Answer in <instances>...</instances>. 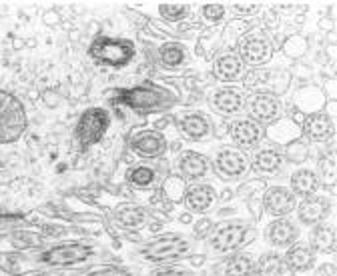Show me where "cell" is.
Masks as SVG:
<instances>
[{"mask_svg": "<svg viewBox=\"0 0 337 276\" xmlns=\"http://www.w3.org/2000/svg\"><path fill=\"white\" fill-rule=\"evenodd\" d=\"M191 240L183 232H163L151 240H147L138 248L140 260L163 266V264H177L179 260L191 254Z\"/></svg>", "mask_w": 337, "mask_h": 276, "instance_id": "obj_1", "label": "cell"}, {"mask_svg": "<svg viewBox=\"0 0 337 276\" xmlns=\"http://www.w3.org/2000/svg\"><path fill=\"white\" fill-rule=\"evenodd\" d=\"M117 102L135 110L140 114H151V112H161V110H169L177 104V98L173 92H169L163 86L157 84H138L133 88H125L117 94Z\"/></svg>", "mask_w": 337, "mask_h": 276, "instance_id": "obj_2", "label": "cell"}, {"mask_svg": "<svg viewBox=\"0 0 337 276\" xmlns=\"http://www.w3.org/2000/svg\"><path fill=\"white\" fill-rule=\"evenodd\" d=\"M255 238V228L247 220H227L221 226H215L209 236V246L217 256H231L241 252Z\"/></svg>", "mask_w": 337, "mask_h": 276, "instance_id": "obj_3", "label": "cell"}, {"mask_svg": "<svg viewBox=\"0 0 337 276\" xmlns=\"http://www.w3.org/2000/svg\"><path fill=\"white\" fill-rule=\"evenodd\" d=\"M28 128V114L22 100L0 88V144H14Z\"/></svg>", "mask_w": 337, "mask_h": 276, "instance_id": "obj_4", "label": "cell"}, {"mask_svg": "<svg viewBox=\"0 0 337 276\" xmlns=\"http://www.w3.org/2000/svg\"><path fill=\"white\" fill-rule=\"evenodd\" d=\"M135 42L117 36H99L88 46V56L101 66L123 68L135 58Z\"/></svg>", "mask_w": 337, "mask_h": 276, "instance_id": "obj_5", "label": "cell"}, {"mask_svg": "<svg viewBox=\"0 0 337 276\" xmlns=\"http://www.w3.org/2000/svg\"><path fill=\"white\" fill-rule=\"evenodd\" d=\"M111 126V114L107 108L101 106H92L78 116L74 124V140L82 150H88L90 146L99 144L103 136L107 134Z\"/></svg>", "mask_w": 337, "mask_h": 276, "instance_id": "obj_6", "label": "cell"}, {"mask_svg": "<svg viewBox=\"0 0 337 276\" xmlns=\"http://www.w3.org/2000/svg\"><path fill=\"white\" fill-rule=\"evenodd\" d=\"M237 56L243 66L259 68L273 58V42L265 30H249L237 42Z\"/></svg>", "mask_w": 337, "mask_h": 276, "instance_id": "obj_7", "label": "cell"}, {"mask_svg": "<svg viewBox=\"0 0 337 276\" xmlns=\"http://www.w3.org/2000/svg\"><path fill=\"white\" fill-rule=\"evenodd\" d=\"M92 254H94L92 246L84 242H61V244L46 248L38 256V260L53 268H67V266H78L86 262Z\"/></svg>", "mask_w": 337, "mask_h": 276, "instance_id": "obj_8", "label": "cell"}, {"mask_svg": "<svg viewBox=\"0 0 337 276\" xmlns=\"http://www.w3.org/2000/svg\"><path fill=\"white\" fill-rule=\"evenodd\" d=\"M245 112H247V118L257 122L259 126H269L281 120L283 102L277 94L261 90V92H255L251 98H247Z\"/></svg>", "mask_w": 337, "mask_h": 276, "instance_id": "obj_9", "label": "cell"}, {"mask_svg": "<svg viewBox=\"0 0 337 276\" xmlns=\"http://www.w3.org/2000/svg\"><path fill=\"white\" fill-rule=\"evenodd\" d=\"M129 146H131L133 154L142 158V160L163 158L169 150V142H167L165 134L161 130H155V128L135 130L129 138Z\"/></svg>", "mask_w": 337, "mask_h": 276, "instance_id": "obj_10", "label": "cell"}, {"mask_svg": "<svg viewBox=\"0 0 337 276\" xmlns=\"http://www.w3.org/2000/svg\"><path fill=\"white\" fill-rule=\"evenodd\" d=\"M215 174L223 180H239L249 172V158L233 146H223L213 160Z\"/></svg>", "mask_w": 337, "mask_h": 276, "instance_id": "obj_11", "label": "cell"}, {"mask_svg": "<svg viewBox=\"0 0 337 276\" xmlns=\"http://www.w3.org/2000/svg\"><path fill=\"white\" fill-rule=\"evenodd\" d=\"M265 242L273 248V250H287L289 246H293L299 242L301 236V228L295 220H291L289 216L285 218H273L265 228Z\"/></svg>", "mask_w": 337, "mask_h": 276, "instance_id": "obj_12", "label": "cell"}, {"mask_svg": "<svg viewBox=\"0 0 337 276\" xmlns=\"http://www.w3.org/2000/svg\"><path fill=\"white\" fill-rule=\"evenodd\" d=\"M177 170L187 184H199L209 176L211 162L197 150H183L177 158Z\"/></svg>", "mask_w": 337, "mask_h": 276, "instance_id": "obj_13", "label": "cell"}, {"mask_svg": "<svg viewBox=\"0 0 337 276\" xmlns=\"http://www.w3.org/2000/svg\"><path fill=\"white\" fill-rule=\"evenodd\" d=\"M263 136H265V128L249 118H237L229 126V138L233 142V148L241 152L259 148V144L263 142Z\"/></svg>", "mask_w": 337, "mask_h": 276, "instance_id": "obj_14", "label": "cell"}, {"mask_svg": "<svg viewBox=\"0 0 337 276\" xmlns=\"http://www.w3.org/2000/svg\"><path fill=\"white\" fill-rule=\"evenodd\" d=\"M213 108L221 116H239L241 112H245V104H247V94L241 86L235 84H225L213 92L211 98Z\"/></svg>", "mask_w": 337, "mask_h": 276, "instance_id": "obj_15", "label": "cell"}, {"mask_svg": "<svg viewBox=\"0 0 337 276\" xmlns=\"http://www.w3.org/2000/svg\"><path fill=\"white\" fill-rule=\"evenodd\" d=\"M295 212H297L299 224L313 228V226L325 222L327 216L331 214V200H329L327 196L313 194V196H307V198L297 200Z\"/></svg>", "mask_w": 337, "mask_h": 276, "instance_id": "obj_16", "label": "cell"}, {"mask_svg": "<svg viewBox=\"0 0 337 276\" xmlns=\"http://www.w3.org/2000/svg\"><path fill=\"white\" fill-rule=\"evenodd\" d=\"M263 208L273 218H285V216L295 212L297 196L287 186H281V184L269 186L265 190V196H263Z\"/></svg>", "mask_w": 337, "mask_h": 276, "instance_id": "obj_17", "label": "cell"}, {"mask_svg": "<svg viewBox=\"0 0 337 276\" xmlns=\"http://www.w3.org/2000/svg\"><path fill=\"white\" fill-rule=\"evenodd\" d=\"M215 202H217V190L205 182L187 186V192L183 198V204L193 214H207L215 206Z\"/></svg>", "mask_w": 337, "mask_h": 276, "instance_id": "obj_18", "label": "cell"}, {"mask_svg": "<svg viewBox=\"0 0 337 276\" xmlns=\"http://www.w3.org/2000/svg\"><path fill=\"white\" fill-rule=\"evenodd\" d=\"M303 134L311 142H325L335 136V118L329 112H311L303 122Z\"/></svg>", "mask_w": 337, "mask_h": 276, "instance_id": "obj_19", "label": "cell"}, {"mask_svg": "<svg viewBox=\"0 0 337 276\" xmlns=\"http://www.w3.org/2000/svg\"><path fill=\"white\" fill-rule=\"evenodd\" d=\"M283 166L285 154L279 152L277 148H259L249 162V168L261 176H275L283 170Z\"/></svg>", "mask_w": 337, "mask_h": 276, "instance_id": "obj_20", "label": "cell"}, {"mask_svg": "<svg viewBox=\"0 0 337 276\" xmlns=\"http://www.w3.org/2000/svg\"><path fill=\"white\" fill-rule=\"evenodd\" d=\"M283 260H285V266L289 272H309L315 268L317 254L309 248V244L297 242L285 250Z\"/></svg>", "mask_w": 337, "mask_h": 276, "instance_id": "obj_21", "label": "cell"}, {"mask_svg": "<svg viewBox=\"0 0 337 276\" xmlns=\"http://www.w3.org/2000/svg\"><path fill=\"white\" fill-rule=\"evenodd\" d=\"M243 62L237 56L235 52H225L221 56H217V60L213 62V74L219 82H225V84H233L237 82L241 76H243Z\"/></svg>", "mask_w": 337, "mask_h": 276, "instance_id": "obj_22", "label": "cell"}, {"mask_svg": "<svg viewBox=\"0 0 337 276\" xmlns=\"http://www.w3.org/2000/svg\"><path fill=\"white\" fill-rule=\"evenodd\" d=\"M177 126H179V132L187 140H193V142H199V140L207 138L209 132H211V122L201 112H187V114H183L179 118Z\"/></svg>", "mask_w": 337, "mask_h": 276, "instance_id": "obj_23", "label": "cell"}, {"mask_svg": "<svg viewBox=\"0 0 337 276\" xmlns=\"http://www.w3.org/2000/svg\"><path fill=\"white\" fill-rule=\"evenodd\" d=\"M289 190H291L297 198H307L313 194H319L321 182L315 174L313 168H297L291 176H289Z\"/></svg>", "mask_w": 337, "mask_h": 276, "instance_id": "obj_24", "label": "cell"}, {"mask_svg": "<svg viewBox=\"0 0 337 276\" xmlns=\"http://www.w3.org/2000/svg\"><path fill=\"white\" fill-rule=\"evenodd\" d=\"M337 232L331 222H321L309 232V248L315 254H335Z\"/></svg>", "mask_w": 337, "mask_h": 276, "instance_id": "obj_25", "label": "cell"}, {"mask_svg": "<svg viewBox=\"0 0 337 276\" xmlns=\"http://www.w3.org/2000/svg\"><path fill=\"white\" fill-rule=\"evenodd\" d=\"M157 58H159V64L167 70H177L181 66L187 64L189 60V52H187V46L183 42H177V40H169V42H163L157 50Z\"/></svg>", "mask_w": 337, "mask_h": 276, "instance_id": "obj_26", "label": "cell"}, {"mask_svg": "<svg viewBox=\"0 0 337 276\" xmlns=\"http://www.w3.org/2000/svg\"><path fill=\"white\" fill-rule=\"evenodd\" d=\"M115 222L125 230H140L147 224V212L138 204H119L113 212Z\"/></svg>", "mask_w": 337, "mask_h": 276, "instance_id": "obj_27", "label": "cell"}, {"mask_svg": "<svg viewBox=\"0 0 337 276\" xmlns=\"http://www.w3.org/2000/svg\"><path fill=\"white\" fill-rule=\"evenodd\" d=\"M253 276H289L283 254L277 252V250L263 252L253 262Z\"/></svg>", "mask_w": 337, "mask_h": 276, "instance_id": "obj_28", "label": "cell"}, {"mask_svg": "<svg viewBox=\"0 0 337 276\" xmlns=\"http://www.w3.org/2000/svg\"><path fill=\"white\" fill-rule=\"evenodd\" d=\"M253 258L247 252H235L227 256L223 266V276H253Z\"/></svg>", "mask_w": 337, "mask_h": 276, "instance_id": "obj_29", "label": "cell"}, {"mask_svg": "<svg viewBox=\"0 0 337 276\" xmlns=\"http://www.w3.org/2000/svg\"><path fill=\"white\" fill-rule=\"evenodd\" d=\"M157 178L159 170L155 166H149V164H136V166H131L127 170V180L136 188H149L157 182Z\"/></svg>", "mask_w": 337, "mask_h": 276, "instance_id": "obj_30", "label": "cell"}, {"mask_svg": "<svg viewBox=\"0 0 337 276\" xmlns=\"http://www.w3.org/2000/svg\"><path fill=\"white\" fill-rule=\"evenodd\" d=\"M163 196L171 202V204H179V202H183V198H185V192H187V182L179 176V174H175V176H167L165 178V182H163Z\"/></svg>", "mask_w": 337, "mask_h": 276, "instance_id": "obj_31", "label": "cell"}, {"mask_svg": "<svg viewBox=\"0 0 337 276\" xmlns=\"http://www.w3.org/2000/svg\"><path fill=\"white\" fill-rule=\"evenodd\" d=\"M159 14L167 22H181L191 14V4L185 2H161Z\"/></svg>", "mask_w": 337, "mask_h": 276, "instance_id": "obj_32", "label": "cell"}, {"mask_svg": "<svg viewBox=\"0 0 337 276\" xmlns=\"http://www.w3.org/2000/svg\"><path fill=\"white\" fill-rule=\"evenodd\" d=\"M80 276H135V272L123 264H103L82 272Z\"/></svg>", "mask_w": 337, "mask_h": 276, "instance_id": "obj_33", "label": "cell"}, {"mask_svg": "<svg viewBox=\"0 0 337 276\" xmlns=\"http://www.w3.org/2000/svg\"><path fill=\"white\" fill-rule=\"evenodd\" d=\"M315 174H317L321 184L335 186V160L333 158H321L319 164H317Z\"/></svg>", "mask_w": 337, "mask_h": 276, "instance_id": "obj_34", "label": "cell"}, {"mask_svg": "<svg viewBox=\"0 0 337 276\" xmlns=\"http://www.w3.org/2000/svg\"><path fill=\"white\" fill-rule=\"evenodd\" d=\"M147 276H195V270L181 264H163L155 266Z\"/></svg>", "mask_w": 337, "mask_h": 276, "instance_id": "obj_35", "label": "cell"}, {"mask_svg": "<svg viewBox=\"0 0 337 276\" xmlns=\"http://www.w3.org/2000/svg\"><path fill=\"white\" fill-rule=\"evenodd\" d=\"M225 4L221 2H207L201 6V16L209 22V24H217V22H223L225 18Z\"/></svg>", "mask_w": 337, "mask_h": 276, "instance_id": "obj_36", "label": "cell"}, {"mask_svg": "<svg viewBox=\"0 0 337 276\" xmlns=\"http://www.w3.org/2000/svg\"><path fill=\"white\" fill-rule=\"evenodd\" d=\"M231 6L239 16H253V14H257L261 10L263 4L261 2H233Z\"/></svg>", "mask_w": 337, "mask_h": 276, "instance_id": "obj_37", "label": "cell"}, {"mask_svg": "<svg viewBox=\"0 0 337 276\" xmlns=\"http://www.w3.org/2000/svg\"><path fill=\"white\" fill-rule=\"evenodd\" d=\"M195 234L197 236H211L213 234V230H215V224H213V220L211 218H199L197 222H195Z\"/></svg>", "mask_w": 337, "mask_h": 276, "instance_id": "obj_38", "label": "cell"}, {"mask_svg": "<svg viewBox=\"0 0 337 276\" xmlns=\"http://www.w3.org/2000/svg\"><path fill=\"white\" fill-rule=\"evenodd\" d=\"M313 276H337L335 262H321V264H317Z\"/></svg>", "mask_w": 337, "mask_h": 276, "instance_id": "obj_39", "label": "cell"}, {"mask_svg": "<svg viewBox=\"0 0 337 276\" xmlns=\"http://www.w3.org/2000/svg\"><path fill=\"white\" fill-rule=\"evenodd\" d=\"M28 276H51V274H28Z\"/></svg>", "mask_w": 337, "mask_h": 276, "instance_id": "obj_40", "label": "cell"}]
</instances>
